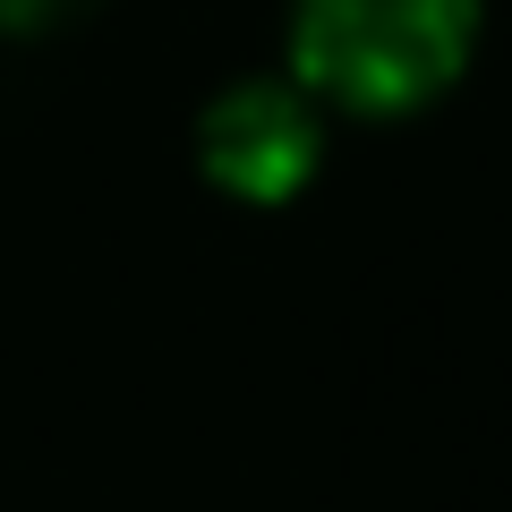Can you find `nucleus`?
Wrapping results in <instances>:
<instances>
[{
	"label": "nucleus",
	"instance_id": "1",
	"mask_svg": "<svg viewBox=\"0 0 512 512\" xmlns=\"http://www.w3.org/2000/svg\"><path fill=\"white\" fill-rule=\"evenodd\" d=\"M487 0H291L282 69L342 120H410L470 77Z\"/></svg>",
	"mask_w": 512,
	"mask_h": 512
},
{
	"label": "nucleus",
	"instance_id": "3",
	"mask_svg": "<svg viewBox=\"0 0 512 512\" xmlns=\"http://www.w3.org/2000/svg\"><path fill=\"white\" fill-rule=\"evenodd\" d=\"M94 0H0V35H52V26L86 18Z\"/></svg>",
	"mask_w": 512,
	"mask_h": 512
},
{
	"label": "nucleus",
	"instance_id": "2",
	"mask_svg": "<svg viewBox=\"0 0 512 512\" xmlns=\"http://www.w3.org/2000/svg\"><path fill=\"white\" fill-rule=\"evenodd\" d=\"M325 120L333 111L299 86L291 69L231 77L214 103L197 111L188 146H197V180L231 205H291L325 163Z\"/></svg>",
	"mask_w": 512,
	"mask_h": 512
}]
</instances>
